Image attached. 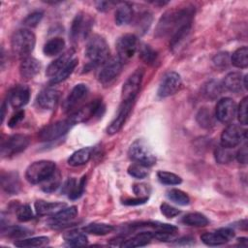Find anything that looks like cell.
<instances>
[{
  "label": "cell",
  "instance_id": "6da1fadb",
  "mask_svg": "<svg viewBox=\"0 0 248 248\" xmlns=\"http://www.w3.org/2000/svg\"><path fill=\"white\" fill-rule=\"evenodd\" d=\"M195 14L193 7H184L167 11L159 19L155 35L158 38H171L183 26L192 24Z\"/></svg>",
  "mask_w": 248,
  "mask_h": 248
},
{
  "label": "cell",
  "instance_id": "7a4b0ae2",
  "mask_svg": "<svg viewBox=\"0 0 248 248\" xmlns=\"http://www.w3.org/2000/svg\"><path fill=\"white\" fill-rule=\"evenodd\" d=\"M85 56L88 59L89 69L104 64L108 60L109 48L107 41L100 35H93L87 42Z\"/></svg>",
  "mask_w": 248,
  "mask_h": 248
},
{
  "label": "cell",
  "instance_id": "3957f363",
  "mask_svg": "<svg viewBox=\"0 0 248 248\" xmlns=\"http://www.w3.org/2000/svg\"><path fill=\"white\" fill-rule=\"evenodd\" d=\"M36 44V38L32 31L28 29H19L16 31L11 40L12 51L20 58L29 56Z\"/></svg>",
  "mask_w": 248,
  "mask_h": 248
},
{
  "label": "cell",
  "instance_id": "277c9868",
  "mask_svg": "<svg viewBox=\"0 0 248 248\" xmlns=\"http://www.w3.org/2000/svg\"><path fill=\"white\" fill-rule=\"evenodd\" d=\"M56 171V165L49 160H40L28 166L25 178L31 184H41Z\"/></svg>",
  "mask_w": 248,
  "mask_h": 248
},
{
  "label": "cell",
  "instance_id": "5b68a950",
  "mask_svg": "<svg viewBox=\"0 0 248 248\" xmlns=\"http://www.w3.org/2000/svg\"><path fill=\"white\" fill-rule=\"evenodd\" d=\"M128 155L132 161L146 168L151 167L156 163V156L151 147L141 139L132 142L128 150Z\"/></svg>",
  "mask_w": 248,
  "mask_h": 248
},
{
  "label": "cell",
  "instance_id": "8992f818",
  "mask_svg": "<svg viewBox=\"0 0 248 248\" xmlns=\"http://www.w3.org/2000/svg\"><path fill=\"white\" fill-rule=\"evenodd\" d=\"M143 75L144 70L142 68H138L133 74L129 76V78L123 83L121 89V102L134 103L140 89Z\"/></svg>",
  "mask_w": 248,
  "mask_h": 248
},
{
  "label": "cell",
  "instance_id": "52a82bcc",
  "mask_svg": "<svg viewBox=\"0 0 248 248\" xmlns=\"http://www.w3.org/2000/svg\"><path fill=\"white\" fill-rule=\"evenodd\" d=\"M74 125L75 124L72 122L70 118L56 121L54 123L45 126L39 132L38 138L42 141L55 140L64 136L66 133H68Z\"/></svg>",
  "mask_w": 248,
  "mask_h": 248
},
{
  "label": "cell",
  "instance_id": "ba28073f",
  "mask_svg": "<svg viewBox=\"0 0 248 248\" xmlns=\"http://www.w3.org/2000/svg\"><path fill=\"white\" fill-rule=\"evenodd\" d=\"M104 110H105V106H104L102 100L97 99V100H94V101L86 104L82 108L75 110L70 115L69 118L72 120V122L74 124L86 122L95 116L102 115Z\"/></svg>",
  "mask_w": 248,
  "mask_h": 248
},
{
  "label": "cell",
  "instance_id": "9c48e42d",
  "mask_svg": "<svg viewBox=\"0 0 248 248\" xmlns=\"http://www.w3.org/2000/svg\"><path fill=\"white\" fill-rule=\"evenodd\" d=\"M30 143V138L23 134H15L10 136L1 145L2 157H11L24 151Z\"/></svg>",
  "mask_w": 248,
  "mask_h": 248
},
{
  "label": "cell",
  "instance_id": "30bf717a",
  "mask_svg": "<svg viewBox=\"0 0 248 248\" xmlns=\"http://www.w3.org/2000/svg\"><path fill=\"white\" fill-rule=\"evenodd\" d=\"M123 63L118 57H112L103 64L102 69L98 74V80L104 86L112 83L120 75Z\"/></svg>",
  "mask_w": 248,
  "mask_h": 248
},
{
  "label": "cell",
  "instance_id": "8fae6325",
  "mask_svg": "<svg viewBox=\"0 0 248 248\" xmlns=\"http://www.w3.org/2000/svg\"><path fill=\"white\" fill-rule=\"evenodd\" d=\"M138 48V38L134 34H124L116 42L117 57L122 63L128 62L136 53Z\"/></svg>",
  "mask_w": 248,
  "mask_h": 248
},
{
  "label": "cell",
  "instance_id": "7c38bea8",
  "mask_svg": "<svg viewBox=\"0 0 248 248\" xmlns=\"http://www.w3.org/2000/svg\"><path fill=\"white\" fill-rule=\"evenodd\" d=\"M181 85V77L176 72H169L163 77L158 87L157 95L160 98L170 97L179 91Z\"/></svg>",
  "mask_w": 248,
  "mask_h": 248
},
{
  "label": "cell",
  "instance_id": "4fadbf2b",
  "mask_svg": "<svg viewBox=\"0 0 248 248\" xmlns=\"http://www.w3.org/2000/svg\"><path fill=\"white\" fill-rule=\"evenodd\" d=\"M246 139V130L236 124L229 125L221 134V145L233 148Z\"/></svg>",
  "mask_w": 248,
  "mask_h": 248
},
{
  "label": "cell",
  "instance_id": "5bb4252c",
  "mask_svg": "<svg viewBox=\"0 0 248 248\" xmlns=\"http://www.w3.org/2000/svg\"><path fill=\"white\" fill-rule=\"evenodd\" d=\"M92 26V18L82 13L78 14L71 25L70 36L73 41L84 39L90 32Z\"/></svg>",
  "mask_w": 248,
  "mask_h": 248
},
{
  "label": "cell",
  "instance_id": "9a60e30c",
  "mask_svg": "<svg viewBox=\"0 0 248 248\" xmlns=\"http://www.w3.org/2000/svg\"><path fill=\"white\" fill-rule=\"evenodd\" d=\"M233 237L234 232L230 228H221L217 231L204 232L201 235L202 241L208 246H218L225 244Z\"/></svg>",
  "mask_w": 248,
  "mask_h": 248
},
{
  "label": "cell",
  "instance_id": "2e32d148",
  "mask_svg": "<svg viewBox=\"0 0 248 248\" xmlns=\"http://www.w3.org/2000/svg\"><path fill=\"white\" fill-rule=\"evenodd\" d=\"M236 113V105L231 98H222L215 107V117L222 123H230Z\"/></svg>",
  "mask_w": 248,
  "mask_h": 248
},
{
  "label": "cell",
  "instance_id": "e0dca14e",
  "mask_svg": "<svg viewBox=\"0 0 248 248\" xmlns=\"http://www.w3.org/2000/svg\"><path fill=\"white\" fill-rule=\"evenodd\" d=\"M132 107L133 103L131 102H121L115 117L107 127V133L108 135H114L122 129L132 110Z\"/></svg>",
  "mask_w": 248,
  "mask_h": 248
},
{
  "label": "cell",
  "instance_id": "ac0fdd59",
  "mask_svg": "<svg viewBox=\"0 0 248 248\" xmlns=\"http://www.w3.org/2000/svg\"><path fill=\"white\" fill-rule=\"evenodd\" d=\"M29 99L30 90L26 85H16L8 93V102L14 108H23L29 102Z\"/></svg>",
  "mask_w": 248,
  "mask_h": 248
},
{
  "label": "cell",
  "instance_id": "d6986e66",
  "mask_svg": "<svg viewBox=\"0 0 248 248\" xmlns=\"http://www.w3.org/2000/svg\"><path fill=\"white\" fill-rule=\"evenodd\" d=\"M88 94V87L84 83H78L74 86L68 97L63 103V109L66 112L72 111L79 103L86 98Z\"/></svg>",
  "mask_w": 248,
  "mask_h": 248
},
{
  "label": "cell",
  "instance_id": "ffe728a7",
  "mask_svg": "<svg viewBox=\"0 0 248 248\" xmlns=\"http://www.w3.org/2000/svg\"><path fill=\"white\" fill-rule=\"evenodd\" d=\"M60 100V92L53 88H46L42 90L37 96L36 103L39 108L46 110L55 108Z\"/></svg>",
  "mask_w": 248,
  "mask_h": 248
},
{
  "label": "cell",
  "instance_id": "44dd1931",
  "mask_svg": "<svg viewBox=\"0 0 248 248\" xmlns=\"http://www.w3.org/2000/svg\"><path fill=\"white\" fill-rule=\"evenodd\" d=\"M41 63L32 56H27L21 59L19 64V75L23 79H31L40 72Z\"/></svg>",
  "mask_w": 248,
  "mask_h": 248
},
{
  "label": "cell",
  "instance_id": "7402d4cb",
  "mask_svg": "<svg viewBox=\"0 0 248 248\" xmlns=\"http://www.w3.org/2000/svg\"><path fill=\"white\" fill-rule=\"evenodd\" d=\"M85 182H86L85 175H83L78 181L74 177L69 178L65 182L62 191L64 194H67L70 200H77L80 198L81 195L83 194V191L85 188Z\"/></svg>",
  "mask_w": 248,
  "mask_h": 248
},
{
  "label": "cell",
  "instance_id": "603a6c76",
  "mask_svg": "<svg viewBox=\"0 0 248 248\" xmlns=\"http://www.w3.org/2000/svg\"><path fill=\"white\" fill-rule=\"evenodd\" d=\"M2 189L9 195H16L21 188V183L17 172L10 171L2 173L1 176Z\"/></svg>",
  "mask_w": 248,
  "mask_h": 248
},
{
  "label": "cell",
  "instance_id": "cb8c5ba5",
  "mask_svg": "<svg viewBox=\"0 0 248 248\" xmlns=\"http://www.w3.org/2000/svg\"><path fill=\"white\" fill-rule=\"evenodd\" d=\"M78 215V208L77 206H70V207H64L63 209L59 210L55 214L51 216L50 225H52L53 228L61 227L65 224H68L72 220H74Z\"/></svg>",
  "mask_w": 248,
  "mask_h": 248
},
{
  "label": "cell",
  "instance_id": "d4e9b609",
  "mask_svg": "<svg viewBox=\"0 0 248 248\" xmlns=\"http://www.w3.org/2000/svg\"><path fill=\"white\" fill-rule=\"evenodd\" d=\"M153 238H154L153 231H143L135 234L131 238L124 239L119 246L125 247V248L141 247L149 244Z\"/></svg>",
  "mask_w": 248,
  "mask_h": 248
},
{
  "label": "cell",
  "instance_id": "484cf974",
  "mask_svg": "<svg viewBox=\"0 0 248 248\" xmlns=\"http://www.w3.org/2000/svg\"><path fill=\"white\" fill-rule=\"evenodd\" d=\"M73 54H74L73 50H68L65 53H63L61 56L53 60L46 68V77H48L49 78H52L54 76H56L73 59Z\"/></svg>",
  "mask_w": 248,
  "mask_h": 248
},
{
  "label": "cell",
  "instance_id": "4316f807",
  "mask_svg": "<svg viewBox=\"0 0 248 248\" xmlns=\"http://www.w3.org/2000/svg\"><path fill=\"white\" fill-rule=\"evenodd\" d=\"M223 88L232 93H239L243 89V77L238 72L228 74L222 82Z\"/></svg>",
  "mask_w": 248,
  "mask_h": 248
},
{
  "label": "cell",
  "instance_id": "83f0119b",
  "mask_svg": "<svg viewBox=\"0 0 248 248\" xmlns=\"http://www.w3.org/2000/svg\"><path fill=\"white\" fill-rule=\"evenodd\" d=\"M34 207L36 210V213L41 216L45 215H53L59 210L66 207V203L64 202H45L42 200L36 201L34 203Z\"/></svg>",
  "mask_w": 248,
  "mask_h": 248
},
{
  "label": "cell",
  "instance_id": "f1b7e54d",
  "mask_svg": "<svg viewBox=\"0 0 248 248\" xmlns=\"http://www.w3.org/2000/svg\"><path fill=\"white\" fill-rule=\"evenodd\" d=\"M93 153L92 147H83L74 152L68 159V164L72 167H78L86 164Z\"/></svg>",
  "mask_w": 248,
  "mask_h": 248
},
{
  "label": "cell",
  "instance_id": "f546056e",
  "mask_svg": "<svg viewBox=\"0 0 248 248\" xmlns=\"http://www.w3.org/2000/svg\"><path fill=\"white\" fill-rule=\"evenodd\" d=\"M133 8L128 3H120L115 11L114 20L117 25H125L133 18Z\"/></svg>",
  "mask_w": 248,
  "mask_h": 248
},
{
  "label": "cell",
  "instance_id": "4dcf8cb0",
  "mask_svg": "<svg viewBox=\"0 0 248 248\" xmlns=\"http://www.w3.org/2000/svg\"><path fill=\"white\" fill-rule=\"evenodd\" d=\"M223 90L224 88L222 82L216 79H211L203 85L202 95L209 100H215L222 94Z\"/></svg>",
  "mask_w": 248,
  "mask_h": 248
},
{
  "label": "cell",
  "instance_id": "1f68e13d",
  "mask_svg": "<svg viewBox=\"0 0 248 248\" xmlns=\"http://www.w3.org/2000/svg\"><path fill=\"white\" fill-rule=\"evenodd\" d=\"M65 47V41L63 38L60 37H54L50 40H48L44 47L43 51L46 56H54L59 54Z\"/></svg>",
  "mask_w": 248,
  "mask_h": 248
},
{
  "label": "cell",
  "instance_id": "d6a6232c",
  "mask_svg": "<svg viewBox=\"0 0 248 248\" xmlns=\"http://www.w3.org/2000/svg\"><path fill=\"white\" fill-rule=\"evenodd\" d=\"M114 230V227L107 223H90L82 228V232L94 235H106L111 232Z\"/></svg>",
  "mask_w": 248,
  "mask_h": 248
},
{
  "label": "cell",
  "instance_id": "836d02e7",
  "mask_svg": "<svg viewBox=\"0 0 248 248\" xmlns=\"http://www.w3.org/2000/svg\"><path fill=\"white\" fill-rule=\"evenodd\" d=\"M181 222L184 225L191 227H204L208 225L209 220L207 217L200 212H191L182 217Z\"/></svg>",
  "mask_w": 248,
  "mask_h": 248
},
{
  "label": "cell",
  "instance_id": "e575fe53",
  "mask_svg": "<svg viewBox=\"0 0 248 248\" xmlns=\"http://www.w3.org/2000/svg\"><path fill=\"white\" fill-rule=\"evenodd\" d=\"M63 238L71 246H80L87 243L86 235L82 232L78 230H73L65 232L63 234Z\"/></svg>",
  "mask_w": 248,
  "mask_h": 248
},
{
  "label": "cell",
  "instance_id": "d590c367",
  "mask_svg": "<svg viewBox=\"0 0 248 248\" xmlns=\"http://www.w3.org/2000/svg\"><path fill=\"white\" fill-rule=\"evenodd\" d=\"M232 64L239 69H244L248 66V48L242 46L237 48L231 57Z\"/></svg>",
  "mask_w": 248,
  "mask_h": 248
},
{
  "label": "cell",
  "instance_id": "8d00e7d4",
  "mask_svg": "<svg viewBox=\"0 0 248 248\" xmlns=\"http://www.w3.org/2000/svg\"><path fill=\"white\" fill-rule=\"evenodd\" d=\"M77 65H78V59L73 58L65 68H63L56 76H54L52 78H50V83L57 84V83L64 81L65 79H67L71 76V74L74 72Z\"/></svg>",
  "mask_w": 248,
  "mask_h": 248
},
{
  "label": "cell",
  "instance_id": "74e56055",
  "mask_svg": "<svg viewBox=\"0 0 248 248\" xmlns=\"http://www.w3.org/2000/svg\"><path fill=\"white\" fill-rule=\"evenodd\" d=\"M232 148H228L222 146L221 144L215 148L214 157L217 163L219 164H228L233 160L235 154L232 150Z\"/></svg>",
  "mask_w": 248,
  "mask_h": 248
},
{
  "label": "cell",
  "instance_id": "f35d334b",
  "mask_svg": "<svg viewBox=\"0 0 248 248\" xmlns=\"http://www.w3.org/2000/svg\"><path fill=\"white\" fill-rule=\"evenodd\" d=\"M197 122L202 128H211L214 125V117L207 108H201L197 113Z\"/></svg>",
  "mask_w": 248,
  "mask_h": 248
},
{
  "label": "cell",
  "instance_id": "ab89813d",
  "mask_svg": "<svg viewBox=\"0 0 248 248\" xmlns=\"http://www.w3.org/2000/svg\"><path fill=\"white\" fill-rule=\"evenodd\" d=\"M167 198L172 202L179 205H188L190 203L189 196L179 189H170V191H168Z\"/></svg>",
  "mask_w": 248,
  "mask_h": 248
},
{
  "label": "cell",
  "instance_id": "60d3db41",
  "mask_svg": "<svg viewBox=\"0 0 248 248\" xmlns=\"http://www.w3.org/2000/svg\"><path fill=\"white\" fill-rule=\"evenodd\" d=\"M140 57L144 63L148 65H154L157 62L158 54L150 46L141 45L140 48Z\"/></svg>",
  "mask_w": 248,
  "mask_h": 248
},
{
  "label": "cell",
  "instance_id": "b9f144b4",
  "mask_svg": "<svg viewBox=\"0 0 248 248\" xmlns=\"http://www.w3.org/2000/svg\"><path fill=\"white\" fill-rule=\"evenodd\" d=\"M48 242V237L46 236H36L31 238H23L16 240L15 245L16 247H40Z\"/></svg>",
  "mask_w": 248,
  "mask_h": 248
},
{
  "label": "cell",
  "instance_id": "7bdbcfd3",
  "mask_svg": "<svg viewBox=\"0 0 248 248\" xmlns=\"http://www.w3.org/2000/svg\"><path fill=\"white\" fill-rule=\"evenodd\" d=\"M158 180L165 185H178L182 182V179L180 176L173 172L165 171V170H159L157 172Z\"/></svg>",
  "mask_w": 248,
  "mask_h": 248
},
{
  "label": "cell",
  "instance_id": "ee69618b",
  "mask_svg": "<svg viewBox=\"0 0 248 248\" xmlns=\"http://www.w3.org/2000/svg\"><path fill=\"white\" fill-rule=\"evenodd\" d=\"M1 232L3 234L6 233L7 236L12 237V238L24 237L31 232L30 230L23 228V227H19V226H8V227L1 229Z\"/></svg>",
  "mask_w": 248,
  "mask_h": 248
},
{
  "label": "cell",
  "instance_id": "f6af8a7d",
  "mask_svg": "<svg viewBox=\"0 0 248 248\" xmlns=\"http://www.w3.org/2000/svg\"><path fill=\"white\" fill-rule=\"evenodd\" d=\"M42 184V190L46 193H51L55 191L60 185V173L59 171H55L49 178L44 181Z\"/></svg>",
  "mask_w": 248,
  "mask_h": 248
},
{
  "label": "cell",
  "instance_id": "bcb514c9",
  "mask_svg": "<svg viewBox=\"0 0 248 248\" xmlns=\"http://www.w3.org/2000/svg\"><path fill=\"white\" fill-rule=\"evenodd\" d=\"M16 215L18 221L27 222L33 219L34 214L29 204H20L16 209Z\"/></svg>",
  "mask_w": 248,
  "mask_h": 248
},
{
  "label": "cell",
  "instance_id": "7dc6e473",
  "mask_svg": "<svg viewBox=\"0 0 248 248\" xmlns=\"http://www.w3.org/2000/svg\"><path fill=\"white\" fill-rule=\"evenodd\" d=\"M128 173L138 179H142L148 175V171L146 170V167L140 165L138 163H134L129 166L128 168Z\"/></svg>",
  "mask_w": 248,
  "mask_h": 248
},
{
  "label": "cell",
  "instance_id": "c3c4849f",
  "mask_svg": "<svg viewBox=\"0 0 248 248\" xmlns=\"http://www.w3.org/2000/svg\"><path fill=\"white\" fill-rule=\"evenodd\" d=\"M247 105H248V98L244 97L239 105L238 108H236V112H237V119L242 125L247 124Z\"/></svg>",
  "mask_w": 248,
  "mask_h": 248
},
{
  "label": "cell",
  "instance_id": "681fc988",
  "mask_svg": "<svg viewBox=\"0 0 248 248\" xmlns=\"http://www.w3.org/2000/svg\"><path fill=\"white\" fill-rule=\"evenodd\" d=\"M212 62L216 68H219V69L227 68L230 64V55L228 52H219L213 57Z\"/></svg>",
  "mask_w": 248,
  "mask_h": 248
},
{
  "label": "cell",
  "instance_id": "f907efd6",
  "mask_svg": "<svg viewBox=\"0 0 248 248\" xmlns=\"http://www.w3.org/2000/svg\"><path fill=\"white\" fill-rule=\"evenodd\" d=\"M43 13L40 12V11H36V12H33L31 13L30 15H28L24 20H23V25L27 26V27H36L41 19L43 18Z\"/></svg>",
  "mask_w": 248,
  "mask_h": 248
},
{
  "label": "cell",
  "instance_id": "816d5d0a",
  "mask_svg": "<svg viewBox=\"0 0 248 248\" xmlns=\"http://www.w3.org/2000/svg\"><path fill=\"white\" fill-rule=\"evenodd\" d=\"M151 21H152V17H151L150 14H148L147 12L141 14L140 17L138 21L139 30H140L142 32H145L149 28V26L151 24Z\"/></svg>",
  "mask_w": 248,
  "mask_h": 248
},
{
  "label": "cell",
  "instance_id": "f5cc1de1",
  "mask_svg": "<svg viewBox=\"0 0 248 248\" xmlns=\"http://www.w3.org/2000/svg\"><path fill=\"white\" fill-rule=\"evenodd\" d=\"M160 209H161L162 214L164 216H166L167 218H173V217L177 216L180 213V211L177 208H175V207H173V206H171V205H170L166 202H163L160 205Z\"/></svg>",
  "mask_w": 248,
  "mask_h": 248
},
{
  "label": "cell",
  "instance_id": "db71d44e",
  "mask_svg": "<svg viewBox=\"0 0 248 248\" xmlns=\"http://www.w3.org/2000/svg\"><path fill=\"white\" fill-rule=\"evenodd\" d=\"M24 118V110L20 109V110H17L9 120L8 122V126L10 128H14L16 127L18 123L21 122V120Z\"/></svg>",
  "mask_w": 248,
  "mask_h": 248
},
{
  "label": "cell",
  "instance_id": "11a10c76",
  "mask_svg": "<svg viewBox=\"0 0 248 248\" xmlns=\"http://www.w3.org/2000/svg\"><path fill=\"white\" fill-rule=\"evenodd\" d=\"M235 158H236V160H237V162L239 164L245 165L247 163L248 154H247V146H246V144H244L242 147H240V149L235 153Z\"/></svg>",
  "mask_w": 248,
  "mask_h": 248
},
{
  "label": "cell",
  "instance_id": "9f6ffc18",
  "mask_svg": "<svg viewBox=\"0 0 248 248\" xmlns=\"http://www.w3.org/2000/svg\"><path fill=\"white\" fill-rule=\"evenodd\" d=\"M148 201V197H137L133 199H125L122 203L125 205H140L145 203Z\"/></svg>",
  "mask_w": 248,
  "mask_h": 248
},
{
  "label": "cell",
  "instance_id": "6f0895ef",
  "mask_svg": "<svg viewBox=\"0 0 248 248\" xmlns=\"http://www.w3.org/2000/svg\"><path fill=\"white\" fill-rule=\"evenodd\" d=\"M133 190L138 197H147L145 195L147 194V186L145 184H135Z\"/></svg>",
  "mask_w": 248,
  "mask_h": 248
},
{
  "label": "cell",
  "instance_id": "680465c9",
  "mask_svg": "<svg viewBox=\"0 0 248 248\" xmlns=\"http://www.w3.org/2000/svg\"><path fill=\"white\" fill-rule=\"evenodd\" d=\"M194 238L190 237V236H184L181 237L179 239H176L174 244L175 245H192L194 243Z\"/></svg>",
  "mask_w": 248,
  "mask_h": 248
},
{
  "label": "cell",
  "instance_id": "91938a15",
  "mask_svg": "<svg viewBox=\"0 0 248 248\" xmlns=\"http://www.w3.org/2000/svg\"><path fill=\"white\" fill-rule=\"evenodd\" d=\"M112 3L111 2H97L96 3V6H97V9L101 12H105V11H108L109 9V6L111 5Z\"/></svg>",
  "mask_w": 248,
  "mask_h": 248
}]
</instances>
